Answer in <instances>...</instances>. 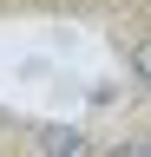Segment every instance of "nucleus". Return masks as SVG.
I'll return each mask as SVG.
<instances>
[{"label": "nucleus", "instance_id": "obj_1", "mask_svg": "<svg viewBox=\"0 0 151 157\" xmlns=\"http://www.w3.org/2000/svg\"><path fill=\"white\" fill-rule=\"evenodd\" d=\"M26 151L33 157H105L99 137L79 124H26Z\"/></svg>", "mask_w": 151, "mask_h": 157}, {"label": "nucleus", "instance_id": "obj_3", "mask_svg": "<svg viewBox=\"0 0 151 157\" xmlns=\"http://www.w3.org/2000/svg\"><path fill=\"white\" fill-rule=\"evenodd\" d=\"M112 157H151V131H138V137H131L125 151H112Z\"/></svg>", "mask_w": 151, "mask_h": 157}, {"label": "nucleus", "instance_id": "obj_2", "mask_svg": "<svg viewBox=\"0 0 151 157\" xmlns=\"http://www.w3.org/2000/svg\"><path fill=\"white\" fill-rule=\"evenodd\" d=\"M118 46H125V72H131V78L151 92V33H125Z\"/></svg>", "mask_w": 151, "mask_h": 157}]
</instances>
